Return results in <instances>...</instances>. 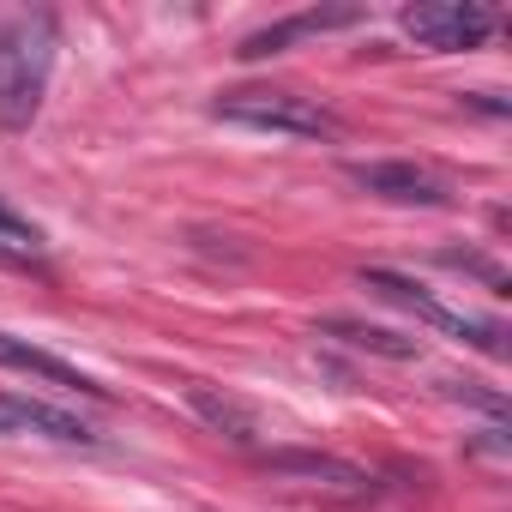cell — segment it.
<instances>
[{
    "label": "cell",
    "instance_id": "obj_1",
    "mask_svg": "<svg viewBox=\"0 0 512 512\" xmlns=\"http://www.w3.org/2000/svg\"><path fill=\"white\" fill-rule=\"evenodd\" d=\"M55 73V19L49 13H19L0 25V127L25 133L43 109Z\"/></svg>",
    "mask_w": 512,
    "mask_h": 512
},
{
    "label": "cell",
    "instance_id": "obj_2",
    "mask_svg": "<svg viewBox=\"0 0 512 512\" xmlns=\"http://www.w3.org/2000/svg\"><path fill=\"white\" fill-rule=\"evenodd\" d=\"M217 121L229 127H247V133H272V139H332L338 121L314 103V97H296V91H272V85H247V91H223L211 103Z\"/></svg>",
    "mask_w": 512,
    "mask_h": 512
},
{
    "label": "cell",
    "instance_id": "obj_3",
    "mask_svg": "<svg viewBox=\"0 0 512 512\" xmlns=\"http://www.w3.org/2000/svg\"><path fill=\"white\" fill-rule=\"evenodd\" d=\"M362 290H374L380 302H392V308L416 314V320H422V326H434V332H452V338L476 344L482 356H506V332H500V320H482V314L446 308V302H440L434 290H422V284H416V278H404V272L368 266V272H362Z\"/></svg>",
    "mask_w": 512,
    "mask_h": 512
},
{
    "label": "cell",
    "instance_id": "obj_4",
    "mask_svg": "<svg viewBox=\"0 0 512 512\" xmlns=\"http://www.w3.org/2000/svg\"><path fill=\"white\" fill-rule=\"evenodd\" d=\"M404 37H416V49L428 55H458V49H476L488 43L494 31V13L482 0H422V7H404Z\"/></svg>",
    "mask_w": 512,
    "mask_h": 512
},
{
    "label": "cell",
    "instance_id": "obj_5",
    "mask_svg": "<svg viewBox=\"0 0 512 512\" xmlns=\"http://www.w3.org/2000/svg\"><path fill=\"white\" fill-rule=\"evenodd\" d=\"M350 181L386 205H452V187L422 163H350Z\"/></svg>",
    "mask_w": 512,
    "mask_h": 512
},
{
    "label": "cell",
    "instance_id": "obj_6",
    "mask_svg": "<svg viewBox=\"0 0 512 512\" xmlns=\"http://www.w3.org/2000/svg\"><path fill=\"white\" fill-rule=\"evenodd\" d=\"M350 25H362V7H308V13H296V19H278V25H266V31H253V37H241V61H266V55H284V49H296V43H308V37H326V31H350Z\"/></svg>",
    "mask_w": 512,
    "mask_h": 512
},
{
    "label": "cell",
    "instance_id": "obj_7",
    "mask_svg": "<svg viewBox=\"0 0 512 512\" xmlns=\"http://www.w3.org/2000/svg\"><path fill=\"white\" fill-rule=\"evenodd\" d=\"M181 398H187V410H193L211 434H223L229 446H260V410H253L247 398H235V392H223V386H211V380H187Z\"/></svg>",
    "mask_w": 512,
    "mask_h": 512
},
{
    "label": "cell",
    "instance_id": "obj_8",
    "mask_svg": "<svg viewBox=\"0 0 512 512\" xmlns=\"http://www.w3.org/2000/svg\"><path fill=\"white\" fill-rule=\"evenodd\" d=\"M0 416L13 422V434L31 428V434H49L61 446H97V428L91 422H79V416H67V410H55L43 398H25V392H0Z\"/></svg>",
    "mask_w": 512,
    "mask_h": 512
},
{
    "label": "cell",
    "instance_id": "obj_9",
    "mask_svg": "<svg viewBox=\"0 0 512 512\" xmlns=\"http://www.w3.org/2000/svg\"><path fill=\"white\" fill-rule=\"evenodd\" d=\"M0 368H13V374H31V380H49V386H61V392H91V398H103V386H97L91 374H79L73 362L49 356V350L25 344V338H13V332H0Z\"/></svg>",
    "mask_w": 512,
    "mask_h": 512
},
{
    "label": "cell",
    "instance_id": "obj_10",
    "mask_svg": "<svg viewBox=\"0 0 512 512\" xmlns=\"http://www.w3.org/2000/svg\"><path fill=\"white\" fill-rule=\"evenodd\" d=\"M266 458V470H278V476H302V482H320V488H344V494H362L368 488V470L362 464H350V458H332V452H260Z\"/></svg>",
    "mask_w": 512,
    "mask_h": 512
},
{
    "label": "cell",
    "instance_id": "obj_11",
    "mask_svg": "<svg viewBox=\"0 0 512 512\" xmlns=\"http://www.w3.org/2000/svg\"><path fill=\"white\" fill-rule=\"evenodd\" d=\"M320 332H326V338H338V344H350V350L386 356V362H410V356H422V344H416V338H398V332H386V326H362V320H326Z\"/></svg>",
    "mask_w": 512,
    "mask_h": 512
},
{
    "label": "cell",
    "instance_id": "obj_12",
    "mask_svg": "<svg viewBox=\"0 0 512 512\" xmlns=\"http://www.w3.org/2000/svg\"><path fill=\"white\" fill-rule=\"evenodd\" d=\"M49 260V241L37 223H25L19 211L0 205V266H43Z\"/></svg>",
    "mask_w": 512,
    "mask_h": 512
},
{
    "label": "cell",
    "instance_id": "obj_13",
    "mask_svg": "<svg viewBox=\"0 0 512 512\" xmlns=\"http://www.w3.org/2000/svg\"><path fill=\"white\" fill-rule=\"evenodd\" d=\"M0 434H13V422H7V416H0Z\"/></svg>",
    "mask_w": 512,
    "mask_h": 512
}]
</instances>
